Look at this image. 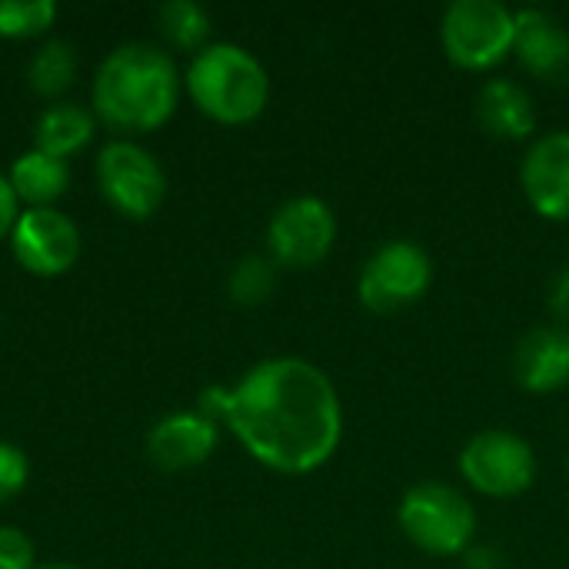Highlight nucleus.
Instances as JSON below:
<instances>
[{
  "instance_id": "nucleus-14",
  "label": "nucleus",
  "mask_w": 569,
  "mask_h": 569,
  "mask_svg": "<svg viewBox=\"0 0 569 569\" xmlns=\"http://www.w3.org/2000/svg\"><path fill=\"white\" fill-rule=\"evenodd\" d=\"M513 380L527 393H557L569 383V330L537 327L513 350Z\"/></svg>"
},
{
  "instance_id": "nucleus-1",
  "label": "nucleus",
  "mask_w": 569,
  "mask_h": 569,
  "mask_svg": "<svg viewBox=\"0 0 569 569\" xmlns=\"http://www.w3.org/2000/svg\"><path fill=\"white\" fill-rule=\"evenodd\" d=\"M200 413L227 423L257 463L283 477L320 470L343 437L337 387L320 367L300 357L263 360L237 387L207 390Z\"/></svg>"
},
{
  "instance_id": "nucleus-19",
  "label": "nucleus",
  "mask_w": 569,
  "mask_h": 569,
  "mask_svg": "<svg viewBox=\"0 0 569 569\" xmlns=\"http://www.w3.org/2000/svg\"><path fill=\"white\" fill-rule=\"evenodd\" d=\"M157 23L160 33L167 37L170 47L177 50H193L200 53L210 40V13L207 7L193 3V0H170L157 10Z\"/></svg>"
},
{
  "instance_id": "nucleus-24",
  "label": "nucleus",
  "mask_w": 569,
  "mask_h": 569,
  "mask_svg": "<svg viewBox=\"0 0 569 569\" xmlns=\"http://www.w3.org/2000/svg\"><path fill=\"white\" fill-rule=\"evenodd\" d=\"M17 217H20V200H17V193H13L10 180L0 173V240H3V237H10V230H13Z\"/></svg>"
},
{
  "instance_id": "nucleus-4",
  "label": "nucleus",
  "mask_w": 569,
  "mask_h": 569,
  "mask_svg": "<svg viewBox=\"0 0 569 569\" xmlns=\"http://www.w3.org/2000/svg\"><path fill=\"white\" fill-rule=\"evenodd\" d=\"M403 537L430 557H457L477 533V513L470 500L450 483H417L403 493L397 510Z\"/></svg>"
},
{
  "instance_id": "nucleus-26",
  "label": "nucleus",
  "mask_w": 569,
  "mask_h": 569,
  "mask_svg": "<svg viewBox=\"0 0 569 569\" xmlns=\"http://www.w3.org/2000/svg\"><path fill=\"white\" fill-rule=\"evenodd\" d=\"M567 473H569V460H567Z\"/></svg>"
},
{
  "instance_id": "nucleus-16",
  "label": "nucleus",
  "mask_w": 569,
  "mask_h": 569,
  "mask_svg": "<svg viewBox=\"0 0 569 569\" xmlns=\"http://www.w3.org/2000/svg\"><path fill=\"white\" fill-rule=\"evenodd\" d=\"M7 180H10L17 200L27 203V210L53 207L70 187V167H67V160L47 157L40 150H27L13 160Z\"/></svg>"
},
{
  "instance_id": "nucleus-18",
  "label": "nucleus",
  "mask_w": 569,
  "mask_h": 569,
  "mask_svg": "<svg viewBox=\"0 0 569 569\" xmlns=\"http://www.w3.org/2000/svg\"><path fill=\"white\" fill-rule=\"evenodd\" d=\"M73 77H77V50L67 40L43 43L27 67V80H30L33 93H40L47 100L67 93L73 87Z\"/></svg>"
},
{
  "instance_id": "nucleus-22",
  "label": "nucleus",
  "mask_w": 569,
  "mask_h": 569,
  "mask_svg": "<svg viewBox=\"0 0 569 569\" xmlns=\"http://www.w3.org/2000/svg\"><path fill=\"white\" fill-rule=\"evenodd\" d=\"M30 480V460L20 447L0 440V507L23 493Z\"/></svg>"
},
{
  "instance_id": "nucleus-2",
  "label": "nucleus",
  "mask_w": 569,
  "mask_h": 569,
  "mask_svg": "<svg viewBox=\"0 0 569 569\" xmlns=\"http://www.w3.org/2000/svg\"><path fill=\"white\" fill-rule=\"evenodd\" d=\"M180 70L157 43H120L97 67L90 100L113 133L160 130L180 103Z\"/></svg>"
},
{
  "instance_id": "nucleus-23",
  "label": "nucleus",
  "mask_w": 569,
  "mask_h": 569,
  "mask_svg": "<svg viewBox=\"0 0 569 569\" xmlns=\"http://www.w3.org/2000/svg\"><path fill=\"white\" fill-rule=\"evenodd\" d=\"M33 543L17 527H0V569H37Z\"/></svg>"
},
{
  "instance_id": "nucleus-10",
  "label": "nucleus",
  "mask_w": 569,
  "mask_h": 569,
  "mask_svg": "<svg viewBox=\"0 0 569 569\" xmlns=\"http://www.w3.org/2000/svg\"><path fill=\"white\" fill-rule=\"evenodd\" d=\"M10 250L33 277H63L80 257V230L53 207L23 210L10 230Z\"/></svg>"
},
{
  "instance_id": "nucleus-7",
  "label": "nucleus",
  "mask_w": 569,
  "mask_h": 569,
  "mask_svg": "<svg viewBox=\"0 0 569 569\" xmlns=\"http://www.w3.org/2000/svg\"><path fill=\"white\" fill-rule=\"evenodd\" d=\"M433 283V260L413 240H390L370 253L360 270L357 297L370 313H397L413 307Z\"/></svg>"
},
{
  "instance_id": "nucleus-20",
  "label": "nucleus",
  "mask_w": 569,
  "mask_h": 569,
  "mask_svg": "<svg viewBox=\"0 0 569 569\" xmlns=\"http://www.w3.org/2000/svg\"><path fill=\"white\" fill-rule=\"evenodd\" d=\"M57 3L53 0H0V37L3 40H30L53 27Z\"/></svg>"
},
{
  "instance_id": "nucleus-15",
  "label": "nucleus",
  "mask_w": 569,
  "mask_h": 569,
  "mask_svg": "<svg viewBox=\"0 0 569 569\" xmlns=\"http://www.w3.org/2000/svg\"><path fill=\"white\" fill-rule=\"evenodd\" d=\"M477 120L497 140H527L537 133L533 97L510 77H493L480 87Z\"/></svg>"
},
{
  "instance_id": "nucleus-3",
  "label": "nucleus",
  "mask_w": 569,
  "mask_h": 569,
  "mask_svg": "<svg viewBox=\"0 0 569 569\" xmlns=\"http://www.w3.org/2000/svg\"><path fill=\"white\" fill-rule=\"evenodd\" d=\"M183 83L197 110L227 127L257 120L270 100L263 63L237 43H207L193 53Z\"/></svg>"
},
{
  "instance_id": "nucleus-5",
  "label": "nucleus",
  "mask_w": 569,
  "mask_h": 569,
  "mask_svg": "<svg viewBox=\"0 0 569 569\" xmlns=\"http://www.w3.org/2000/svg\"><path fill=\"white\" fill-rule=\"evenodd\" d=\"M517 13L500 0H453L440 17L443 53L463 70H490L513 53Z\"/></svg>"
},
{
  "instance_id": "nucleus-6",
  "label": "nucleus",
  "mask_w": 569,
  "mask_h": 569,
  "mask_svg": "<svg viewBox=\"0 0 569 569\" xmlns=\"http://www.w3.org/2000/svg\"><path fill=\"white\" fill-rule=\"evenodd\" d=\"M97 187L120 217L147 220L167 197V173L147 147L133 140H110L97 153Z\"/></svg>"
},
{
  "instance_id": "nucleus-25",
  "label": "nucleus",
  "mask_w": 569,
  "mask_h": 569,
  "mask_svg": "<svg viewBox=\"0 0 569 569\" xmlns=\"http://www.w3.org/2000/svg\"><path fill=\"white\" fill-rule=\"evenodd\" d=\"M37 569H80V567H70V563H47V567H37Z\"/></svg>"
},
{
  "instance_id": "nucleus-11",
  "label": "nucleus",
  "mask_w": 569,
  "mask_h": 569,
  "mask_svg": "<svg viewBox=\"0 0 569 569\" xmlns=\"http://www.w3.org/2000/svg\"><path fill=\"white\" fill-rule=\"evenodd\" d=\"M520 187L530 207L553 223L569 220V130H550L530 143L520 163Z\"/></svg>"
},
{
  "instance_id": "nucleus-8",
  "label": "nucleus",
  "mask_w": 569,
  "mask_h": 569,
  "mask_svg": "<svg viewBox=\"0 0 569 569\" xmlns=\"http://www.w3.org/2000/svg\"><path fill=\"white\" fill-rule=\"evenodd\" d=\"M463 480L493 500L520 497L537 480V453L533 447L510 430H480L460 450Z\"/></svg>"
},
{
  "instance_id": "nucleus-9",
  "label": "nucleus",
  "mask_w": 569,
  "mask_h": 569,
  "mask_svg": "<svg viewBox=\"0 0 569 569\" xmlns=\"http://www.w3.org/2000/svg\"><path fill=\"white\" fill-rule=\"evenodd\" d=\"M337 243V217L320 197H293L267 223V250L277 267H320Z\"/></svg>"
},
{
  "instance_id": "nucleus-12",
  "label": "nucleus",
  "mask_w": 569,
  "mask_h": 569,
  "mask_svg": "<svg viewBox=\"0 0 569 569\" xmlns=\"http://www.w3.org/2000/svg\"><path fill=\"white\" fill-rule=\"evenodd\" d=\"M513 53L527 73L543 83L569 87V27L540 7L517 10V40Z\"/></svg>"
},
{
  "instance_id": "nucleus-21",
  "label": "nucleus",
  "mask_w": 569,
  "mask_h": 569,
  "mask_svg": "<svg viewBox=\"0 0 569 569\" xmlns=\"http://www.w3.org/2000/svg\"><path fill=\"white\" fill-rule=\"evenodd\" d=\"M273 287H277V263L260 253L243 257L230 273V297L243 307H257L270 300Z\"/></svg>"
},
{
  "instance_id": "nucleus-17",
  "label": "nucleus",
  "mask_w": 569,
  "mask_h": 569,
  "mask_svg": "<svg viewBox=\"0 0 569 569\" xmlns=\"http://www.w3.org/2000/svg\"><path fill=\"white\" fill-rule=\"evenodd\" d=\"M97 120L90 110H83L80 103H53L40 113L37 127H33V150L67 160L73 153H80L90 140H93Z\"/></svg>"
},
{
  "instance_id": "nucleus-13",
  "label": "nucleus",
  "mask_w": 569,
  "mask_h": 569,
  "mask_svg": "<svg viewBox=\"0 0 569 569\" xmlns=\"http://www.w3.org/2000/svg\"><path fill=\"white\" fill-rule=\"evenodd\" d=\"M220 443V423L210 420L200 410H180L163 417L150 437H147V453L160 470H190L200 467L213 457Z\"/></svg>"
}]
</instances>
